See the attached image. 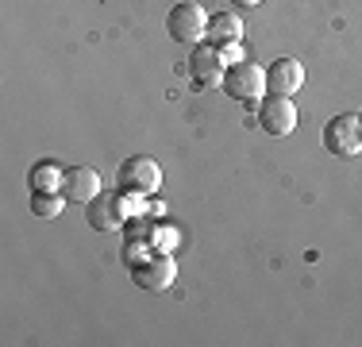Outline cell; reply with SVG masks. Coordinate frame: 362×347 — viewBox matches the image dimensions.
<instances>
[{"label": "cell", "instance_id": "obj_1", "mask_svg": "<svg viewBox=\"0 0 362 347\" xmlns=\"http://www.w3.org/2000/svg\"><path fill=\"white\" fill-rule=\"evenodd\" d=\"M162 186V170L146 154H127L116 170V189L127 197H154Z\"/></svg>", "mask_w": 362, "mask_h": 347}, {"label": "cell", "instance_id": "obj_2", "mask_svg": "<svg viewBox=\"0 0 362 347\" xmlns=\"http://www.w3.org/2000/svg\"><path fill=\"white\" fill-rule=\"evenodd\" d=\"M166 31L174 42H185V47H197V42L209 39V12H204L197 0H181V4L170 8L166 16Z\"/></svg>", "mask_w": 362, "mask_h": 347}, {"label": "cell", "instance_id": "obj_3", "mask_svg": "<svg viewBox=\"0 0 362 347\" xmlns=\"http://www.w3.org/2000/svg\"><path fill=\"white\" fill-rule=\"evenodd\" d=\"M223 93L239 104H258L266 93V69L255 66V62H231L223 69Z\"/></svg>", "mask_w": 362, "mask_h": 347}, {"label": "cell", "instance_id": "obj_4", "mask_svg": "<svg viewBox=\"0 0 362 347\" xmlns=\"http://www.w3.org/2000/svg\"><path fill=\"white\" fill-rule=\"evenodd\" d=\"M324 147L339 159H355L362 154V116L358 112H339L324 124Z\"/></svg>", "mask_w": 362, "mask_h": 347}, {"label": "cell", "instance_id": "obj_5", "mask_svg": "<svg viewBox=\"0 0 362 347\" xmlns=\"http://www.w3.org/2000/svg\"><path fill=\"white\" fill-rule=\"evenodd\" d=\"M223 69H228V62H223L220 47H212V42H197L193 58H189L193 89L197 93H209V89H216V85H223Z\"/></svg>", "mask_w": 362, "mask_h": 347}, {"label": "cell", "instance_id": "obj_6", "mask_svg": "<svg viewBox=\"0 0 362 347\" xmlns=\"http://www.w3.org/2000/svg\"><path fill=\"white\" fill-rule=\"evenodd\" d=\"M143 197H127V193H100V197H93L89 201V224L97 232H116V228H124L127 224V216H124V208L127 205H135V208H143L139 205Z\"/></svg>", "mask_w": 362, "mask_h": 347}, {"label": "cell", "instance_id": "obj_7", "mask_svg": "<svg viewBox=\"0 0 362 347\" xmlns=\"http://www.w3.org/2000/svg\"><path fill=\"white\" fill-rule=\"evenodd\" d=\"M132 278H135V285H139V290L162 293V290H170V285H174L177 263L166 255V251H154V255H146L143 263L132 266Z\"/></svg>", "mask_w": 362, "mask_h": 347}, {"label": "cell", "instance_id": "obj_8", "mask_svg": "<svg viewBox=\"0 0 362 347\" xmlns=\"http://www.w3.org/2000/svg\"><path fill=\"white\" fill-rule=\"evenodd\" d=\"M258 127L270 135H289L297 127V108H293V97H262L258 101Z\"/></svg>", "mask_w": 362, "mask_h": 347}, {"label": "cell", "instance_id": "obj_9", "mask_svg": "<svg viewBox=\"0 0 362 347\" xmlns=\"http://www.w3.org/2000/svg\"><path fill=\"white\" fill-rule=\"evenodd\" d=\"M300 85H305V66L297 58H278L266 69V93H274V97H293V93H300Z\"/></svg>", "mask_w": 362, "mask_h": 347}, {"label": "cell", "instance_id": "obj_10", "mask_svg": "<svg viewBox=\"0 0 362 347\" xmlns=\"http://www.w3.org/2000/svg\"><path fill=\"white\" fill-rule=\"evenodd\" d=\"M62 197L70 205H89L93 197H100V174L93 166H70L62 181Z\"/></svg>", "mask_w": 362, "mask_h": 347}, {"label": "cell", "instance_id": "obj_11", "mask_svg": "<svg viewBox=\"0 0 362 347\" xmlns=\"http://www.w3.org/2000/svg\"><path fill=\"white\" fill-rule=\"evenodd\" d=\"M243 20H239L235 12H216L209 16V42L212 47H231V42H243Z\"/></svg>", "mask_w": 362, "mask_h": 347}, {"label": "cell", "instance_id": "obj_12", "mask_svg": "<svg viewBox=\"0 0 362 347\" xmlns=\"http://www.w3.org/2000/svg\"><path fill=\"white\" fill-rule=\"evenodd\" d=\"M62 181H66V170L54 159H39L28 174L31 193H62Z\"/></svg>", "mask_w": 362, "mask_h": 347}, {"label": "cell", "instance_id": "obj_13", "mask_svg": "<svg viewBox=\"0 0 362 347\" xmlns=\"http://www.w3.org/2000/svg\"><path fill=\"white\" fill-rule=\"evenodd\" d=\"M70 205L62 193H31V212L39 216V220H54V216H62V208Z\"/></svg>", "mask_w": 362, "mask_h": 347}, {"label": "cell", "instance_id": "obj_14", "mask_svg": "<svg viewBox=\"0 0 362 347\" xmlns=\"http://www.w3.org/2000/svg\"><path fill=\"white\" fill-rule=\"evenodd\" d=\"M231 4H243V8H255V4H262V0H231Z\"/></svg>", "mask_w": 362, "mask_h": 347}, {"label": "cell", "instance_id": "obj_15", "mask_svg": "<svg viewBox=\"0 0 362 347\" xmlns=\"http://www.w3.org/2000/svg\"><path fill=\"white\" fill-rule=\"evenodd\" d=\"M358 116H362V112H358Z\"/></svg>", "mask_w": 362, "mask_h": 347}]
</instances>
